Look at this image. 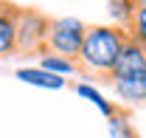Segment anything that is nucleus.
Returning a JSON list of instances; mask_svg holds the SVG:
<instances>
[{
    "label": "nucleus",
    "instance_id": "nucleus-1",
    "mask_svg": "<svg viewBox=\"0 0 146 138\" xmlns=\"http://www.w3.org/2000/svg\"><path fill=\"white\" fill-rule=\"evenodd\" d=\"M127 40L129 34L121 25H87L84 45L76 59L79 73L87 79H96V82H110V73L115 68Z\"/></svg>",
    "mask_w": 146,
    "mask_h": 138
},
{
    "label": "nucleus",
    "instance_id": "nucleus-2",
    "mask_svg": "<svg viewBox=\"0 0 146 138\" xmlns=\"http://www.w3.org/2000/svg\"><path fill=\"white\" fill-rule=\"evenodd\" d=\"M51 31V17L39 9H20L17 37H14V56H45Z\"/></svg>",
    "mask_w": 146,
    "mask_h": 138
},
{
    "label": "nucleus",
    "instance_id": "nucleus-3",
    "mask_svg": "<svg viewBox=\"0 0 146 138\" xmlns=\"http://www.w3.org/2000/svg\"><path fill=\"white\" fill-rule=\"evenodd\" d=\"M87 25L76 17H51V31H48V45L45 56H65V59H79L82 45H84Z\"/></svg>",
    "mask_w": 146,
    "mask_h": 138
},
{
    "label": "nucleus",
    "instance_id": "nucleus-13",
    "mask_svg": "<svg viewBox=\"0 0 146 138\" xmlns=\"http://www.w3.org/2000/svg\"><path fill=\"white\" fill-rule=\"evenodd\" d=\"M138 6H146V0H138Z\"/></svg>",
    "mask_w": 146,
    "mask_h": 138
},
{
    "label": "nucleus",
    "instance_id": "nucleus-10",
    "mask_svg": "<svg viewBox=\"0 0 146 138\" xmlns=\"http://www.w3.org/2000/svg\"><path fill=\"white\" fill-rule=\"evenodd\" d=\"M135 9H138V0H110V17L121 28H127V23L132 20Z\"/></svg>",
    "mask_w": 146,
    "mask_h": 138
},
{
    "label": "nucleus",
    "instance_id": "nucleus-12",
    "mask_svg": "<svg viewBox=\"0 0 146 138\" xmlns=\"http://www.w3.org/2000/svg\"><path fill=\"white\" fill-rule=\"evenodd\" d=\"M39 68L51 70L56 76H62V73H79V65L73 59H65V56H42V65Z\"/></svg>",
    "mask_w": 146,
    "mask_h": 138
},
{
    "label": "nucleus",
    "instance_id": "nucleus-9",
    "mask_svg": "<svg viewBox=\"0 0 146 138\" xmlns=\"http://www.w3.org/2000/svg\"><path fill=\"white\" fill-rule=\"evenodd\" d=\"M76 93H79V96H84V99H90V102L96 104L107 119H112V116H115V110H118V104H115V102H107V99H104L96 87H90V85H76Z\"/></svg>",
    "mask_w": 146,
    "mask_h": 138
},
{
    "label": "nucleus",
    "instance_id": "nucleus-6",
    "mask_svg": "<svg viewBox=\"0 0 146 138\" xmlns=\"http://www.w3.org/2000/svg\"><path fill=\"white\" fill-rule=\"evenodd\" d=\"M112 87H115L118 99H124L127 104H146V73L112 82Z\"/></svg>",
    "mask_w": 146,
    "mask_h": 138
},
{
    "label": "nucleus",
    "instance_id": "nucleus-8",
    "mask_svg": "<svg viewBox=\"0 0 146 138\" xmlns=\"http://www.w3.org/2000/svg\"><path fill=\"white\" fill-rule=\"evenodd\" d=\"M110 135L112 138H141V133L132 124V110L129 107H121L118 104L115 116L110 119Z\"/></svg>",
    "mask_w": 146,
    "mask_h": 138
},
{
    "label": "nucleus",
    "instance_id": "nucleus-4",
    "mask_svg": "<svg viewBox=\"0 0 146 138\" xmlns=\"http://www.w3.org/2000/svg\"><path fill=\"white\" fill-rule=\"evenodd\" d=\"M138 73H146V48L143 45H138L135 40H127V45H124V51L118 56V62H115V68L110 73V82H121V79H129V76H138Z\"/></svg>",
    "mask_w": 146,
    "mask_h": 138
},
{
    "label": "nucleus",
    "instance_id": "nucleus-11",
    "mask_svg": "<svg viewBox=\"0 0 146 138\" xmlns=\"http://www.w3.org/2000/svg\"><path fill=\"white\" fill-rule=\"evenodd\" d=\"M127 34H129V40H135L138 45L146 48V6H138L135 9L132 20L127 23Z\"/></svg>",
    "mask_w": 146,
    "mask_h": 138
},
{
    "label": "nucleus",
    "instance_id": "nucleus-7",
    "mask_svg": "<svg viewBox=\"0 0 146 138\" xmlns=\"http://www.w3.org/2000/svg\"><path fill=\"white\" fill-rule=\"evenodd\" d=\"M17 79L25 82V85H36V87H48V90H59L65 87V76H56L45 68H20Z\"/></svg>",
    "mask_w": 146,
    "mask_h": 138
},
{
    "label": "nucleus",
    "instance_id": "nucleus-5",
    "mask_svg": "<svg viewBox=\"0 0 146 138\" xmlns=\"http://www.w3.org/2000/svg\"><path fill=\"white\" fill-rule=\"evenodd\" d=\"M17 3L0 0V56H14V37H17V17H20Z\"/></svg>",
    "mask_w": 146,
    "mask_h": 138
}]
</instances>
